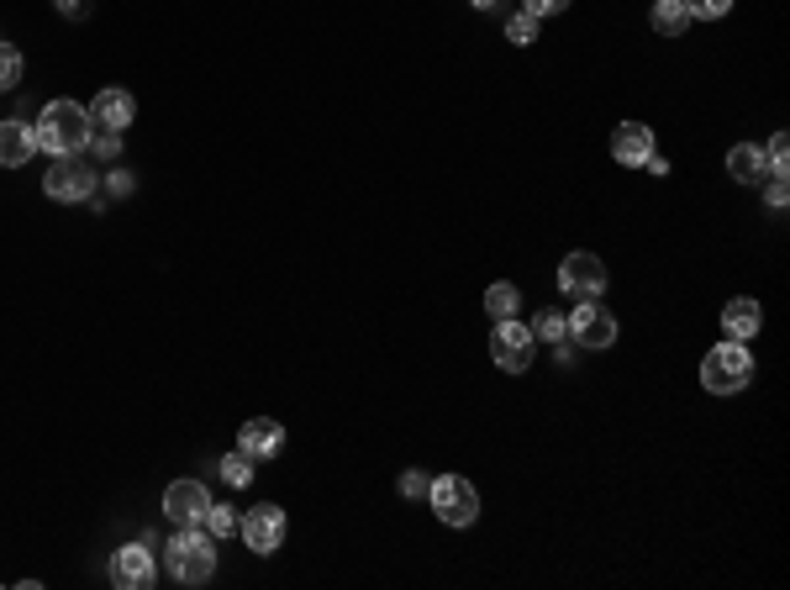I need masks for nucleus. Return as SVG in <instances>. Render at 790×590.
Segmentation results:
<instances>
[{
  "mask_svg": "<svg viewBox=\"0 0 790 590\" xmlns=\"http://www.w3.org/2000/svg\"><path fill=\"white\" fill-rule=\"evenodd\" d=\"M38 132V148H48L53 159L59 153H84L90 138H96V127H90V111L80 101H48L42 106V122L32 127Z\"/></svg>",
  "mask_w": 790,
  "mask_h": 590,
  "instance_id": "f257e3e1",
  "label": "nucleus"
},
{
  "mask_svg": "<svg viewBox=\"0 0 790 590\" xmlns=\"http://www.w3.org/2000/svg\"><path fill=\"white\" fill-rule=\"evenodd\" d=\"M217 574V538L196 522V528H180L174 543H169V580L180 586H206Z\"/></svg>",
  "mask_w": 790,
  "mask_h": 590,
  "instance_id": "f03ea898",
  "label": "nucleus"
},
{
  "mask_svg": "<svg viewBox=\"0 0 790 590\" xmlns=\"http://www.w3.org/2000/svg\"><path fill=\"white\" fill-rule=\"evenodd\" d=\"M753 380V359H749V343H717L701 359V386L711 390V396H738V390Z\"/></svg>",
  "mask_w": 790,
  "mask_h": 590,
  "instance_id": "7ed1b4c3",
  "label": "nucleus"
},
{
  "mask_svg": "<svg viewBox=\"0 0 790 590\" xmlns=\"http://www.w3.org/2000/svg\"><path fill=\"white\" fill-rule=\"evenodd\" d=\"M96 184H101V169L84 159V153H59L53 169L42 174V190L53 201H96Z\"/></svg>",
  "mask_w": 790,
  "mask_h": 590,
  "instance_id": "20e7f679",
  "label": "nucleus"
},
{
  "mask_svg": "<svg viewBox=\"0 0 790 590\" xmlns=\"http://www.w3.org/2000/svg\"><path fill=\"white\" fill-rule=\"evenodd\" d=\"M427 501H432V511L443 517L448 528H469V522L480 517V490L469 486L464 474H438V480L427 486Z\"/></svg>",
  "mask_w": 790,
  "mask_h": 590,
  "instance_id": "39448f33",
  "label": "nucleus"
},
{
  "mask_svg": "<svg viewBox=\"0 0 790 590\" xmlns=\"http://www.w3.org/2000/svg\"><path fill=\"white\" fill-rule=\"evenodd\" d=\"M532 332H527L522 322H511V317H501L496 322V332H490V359L501 369H511V374H527L532 369Z\"/></svg>",
  "mask_w": 790,
  "mask_h": 590,
  "instance_id": "423d86ee",
  "label": "nucleus"
},
{
  "mask_svg": "<svg viewBox=\"0 0 790 590\" xmlns=\"http://www.w3.org/2000/svg\"><path fill=\"white\" fill-rule=\"evenodd\" d=\"M564 322H569V338H574L580 348H611L617 343V317H611L596 296L574 306V317H564Z\"/></svg>",
  "mask_w": 790,
  "mask_h": 590,
  "instance_id": "0eeeda50",
  "label": "nucleus"
},
{
  "mask_svg": "<svg viewBox=\"0 0 790 590\" xmlns=\"http://www.w3.org/2000/svg\"><path fill=\"white\" fill-rule=\"evenodd\" d=\"M559 290H564V296H580V301L601 296V290H607V264H601L596 253H564V264H559Z\"/></svg>",
  "mask_w": 790,
  "mask_h": 590,
  "instance_id": "6e6552de",
  "label": "nucleus"
},
{
  "mask_svg": "<svg viewBox=\"0 0 790 590\" xmlns=\"http://www.w3.org/2000/svg\"><path fill=\"white\" fill-rule=\"evenodd\" d=\"M132 117H138V101L127 96L122 84H106L101 96L90 101V127H96V132H111V138H122L127 127H132Z\"/></svg>",
  "mask_w": 790,
  "mask_h": 590,
  "instance_id": "1a4fd4ad",
  "label": "nucleus"
},
{
  "mask_svg": "<svg viewBox=\"0 0 790 590\" xmlns=\"http://www.w3.org/2000/svg\"><path fill=\"white\" fill-rule=\"evenodd\" d=\"M153 574H159V564H153L148 543H127V549L111 553V586L117 590H148Z\"/></svg>",
  "mask_w": 790,
  "mask_h": 590,
  "instance_id": "9d476101",
  "label": "nucleus"
},
{
  "mask_svg": "<svg viewBox=\"0 0 790 590\" xmlns=\"http://www.w3.org/2000/svg\"><path fill=\"white\" fill-rule=\"evenodd\" d=\"M206 507H211V490L201 480H174V486L163 490V511H169L174 528H196L206 517Z\"/></svg>",
  "mask_w": 790,
  "mask_h": 590,
  "instance_id": "9b49d317",
  "label": "nucleus"
},
{
  "mask_svg": "<svg viewBox=\"0 0 790 590\" xmlns=\"http://www.w3.org/2000/svg\"><path fill=\"white\" fill-rule=\"evenodd\" d=\"M238 532L253 553H274L284 543V511L280 507H253L248 517H238Z\"/></svg>",
  "mask_w": 790,
  "mask_h": 590,
  "instance_id": "f8f14e48",
  "label": "nucleus"
},
{
  "mask_svg": "<svg viewBox=\"0 0 790 590\" xmlns=\"http://www.w3.org/2000/svg\"><path fill=\"white\" fill-rule=\"evenodd\" d=\"M653 153V127L643 122H622L611 132V159L622 163V169H643V159Z\"/></svg>",
  "mask_w": 790,
  "mask_h": 590,
  "instance_id": "ddd939ff",
  "label": "nucleus"
},
{
  "mask_svg": "<svg viewBox=\"0 0 790 590\" xmlns=\"http://www.w3.org/2000/svg\"><path fill=\"white\" fill-rule=\"evenodd\" d=\"M280 443H284V428L269 422V417H253V422H243V432H238V448H243L253 464L269 459V453H280Z\"/></svg>",
  "mask_w": 790,
  "mask_h": 590,
  "instance_id": "4468645a",
  "label": "nucleus"
},
{
  "mask_svg": "<svg viewBox=\"0 0 790 590\" xmlns=\"http://www.w3.org/2000/svg\"><path fill=\"white\" fill-rule=\"evenodd\" d=\"M759 327H764V311H759V301L738 296V301L722 306V332H728L732 343H749V338H759Z\"/></svg>",
  "mask_w": 790,
  "mask_h": 590,
  "instance_id": "2eb2a0df",
  "label": "nucleus"
},
{
  "mask_svg": "<svg viewBox=\"0 0 790 590\" xmlns=\"http://www.w3.org/2000/svg\"><path fill=\"white\" fill-rule=\"evenodd\" d=\"M38 153V132L27 122H0V169H21Z\"/></svg>",
  "mask_w": 790,
  "mask_h": 590,
  "instance_id": "dca6fc26",
  "label": "nucleus"
},
{
  "mask_svg": "<svg viewBox=\"0 0 790 590\" xmlns=\"http://www.w3.org/2000/svg\"><path fill=\"white\" fill-rule=\"evenodd\" d=\"M728 169H732V180H738V184H759L764 174H770V169H764V148H759V143H738V148H732Z\"/></svg>",
  "mask_w": 790,
  "mask_h": 590,
  "instance_id": "f3484780",
  "label": "nucleus"
},
{
  "mask_svg": "<svg viewBox=\"0 0 790 590\" xmlns=\"http://www.w3.org/2000/svg\"><path fill=\"white\" fill-rule=\"evenodd\" d=\"M653 32L659 38H680L690 27V11H686V0H653Z\"/></svg>",
  "mask_w": 790,
  "mask_h": 590,
  "instance_id": "a211bd4d",
  "label": "nucleus"
},
{
  "mask_svg": "<svg viewBox=\"0 0 790 590\" xmlns=\"http://www.w3.org/2000/svg\"><path fill=\"white\" fill-rule=\"evenodd\" d=\"M527 332H532V343H564V338H569V322L559 317V311H538Z\"/></svg>",
  "mask_w": 790,
  "mask_h": 590,
  "instance_id": "6ab92c4d",
  "label": "nucleus"
},
{
  "mask_svg": "<svg viewBox=\"0 0 790 590\" xmlns=\"http://www.w3.org/2000/svg\"><path fill=\"white\" fill-rule=\"evenodd\" d=\"M517 301H522V296H517L511 280H496V286L486 290V311L496 317V322H501V317H517Z\"/></svg>",
  "mask_w": 790,
  "mask_h": 590,
  "instance_id": "aec40b11",
  "label": "nucleus"
},
{
  "mask_svg": "<svg viewBox=\"0 0 790 590\" xmlns=\"http://www.w3.org/2000/svg\"><path fill=\"white\" fill-rule=\"evenodd\" d=\"M201 528L211 532V538H232V532H238V511L211 501V507H206V517H201Z\"/></svg>",
  "mask_w": 790,
  "mask_h": 590,
  "instance_id": "412c9836",
  "label": "nucleus"
},
{
  "mask_svg": "<svg viewBox=\"0 0 790 590\" xmlns=\"http://www.w3.org/2000/svg\"><path fill=\"white\" fill-rule=\"evenodd\" d=\"M222 480H227L232 490H243L248 480H253V459H248L243 448H238V453H227V459H222Z\"/></svg>",
  "mask_w": 790,
  "mask_h": 590,
  "instance_id": "4be33fe9",
  "label": "nucleus"
},
{
  "mask_svg": "<svg viewBox=\"0 0 790 590\" xmlns=\"http://www.w3.org/2000/svg\"><path fill=\"white\" fill-rule=\"evenodd\" d=\"M21 84V53L11 42H0V90H17Z\"/></svg>",
  "mask_w": 790,
  "mask_h": 590,
  "instance_id": "5701e85b",
  "label": "nucleus"
},
{
  "mask_svg": "<svg viewBox=\"0 0 790 590\" xmlns=\"http://www.w3.org/2000/svg\"><path fill=\"white\" fill-rule=\"evenodd\" d=\"M690 21H722L732 11V0H686Z\"/></svg>",
  "mask_w": 790,
  "mask_h": 590,
  "instance_id": "b1692460",
  "label": "nucleus"
},
{
  "mask_svg": "<svg viewBox=\"0 0 790 590\" xmlns=\"http://www.w3.org/2000/svg\"><path fill=\"white\" fill-rule=\"evenodd\" d=\"M786 163H790V143H786V132H774L770 148H764V169H770V174H786Z\"/></svg>",
  "mask_w": 790,
  "mask_h": 590,
  "instance_id": "393cba45",
  "label": "nucleus"
},
{
  "mask_svg": "<svg viewBox=\"0 0 790 590\" xmlns=\"http://www.w3.org/2000/svg\"><path fill=\"white\" fill-rule=\"evenodd\" d=\"M507 38H511V42H517V48H527V42L538 38V21L527 17V11H517V17H511V21H507Z\"/></svg>",
  "mask_w": 790,
  "mask_h": 590,
  "instance_id": "a878e982",
  "label": "nucleus"
},
{
  "mask_svg": "<svg viewBox=\"0 0 790 590\" xmlns=\"http://www.w3.org/2000/svg\"><path fill=\"white\" fill-rule=\"evenodd\" d=\"M522 11L532 21H543V17H559V11H569V0H522Z\"/></svg>",
  "mask_w": 790,
  "mask_h": 590,
  "instance_id": "bb28decb",
  "label": "nucleus"
},
{
  "mask_svg": "<svg viewBox=\"0 0 790 590\" xmlns=\"http://www.w3.org/2000/svg\"><path fill=\"white\" fill-rule=\"evenodd\" d=\"M764 201L774 206V211H786L790 190H786V174H764Z\"/></svg>",
  "mask_w": 790,
  "mask_h": 590,
  "instance_id": "cd10ccee",
  "label": "nucleus"
},
{
  "mask_svg": "<svg viewBox=\"0 0 790 590\" xmlns=\"http://www.w3.org/2000/svg\"><path fill=\"white\" fill-rule=\"evenodd\" d=\"M427 486H432V480H427V474H417V469H406V474H401V496H427Z\"/></svg>",
  "mask_w": 790,
  "mask_h": 590,
  "instance_id": "c85d7f7f",
  "label": "nucleus"
},
{
  "mask_svg": "<svg viewBox=\"0 0 790 590\" xmlns=\"http://www.w3.org/2000/svg\"><path fill=\"white\" fill-rule=\"evenodd\" d=\"M117 143H122V138H111V132H101V138H96V153H101V159H117Z\"/></svg>",
  "mask_w": 790,
  "mask_h": 590,
  "instance_id": "c756f323",
  "label": "nucleus"
},
{
  "mask_svg": "<svg viewBox=\"0 0 790 590\" xmlns=\"http://www.w3.org/2000/svg\"><path fill=\"white\" fill-rule=\"evenodd\" d=\"M106 184H111V196H127V190H132V174H127V169H117Z\"/></svg>",
  "mask_w": 790,
  "mask_h": 590,
  "instance_id": "7c9ffc66",
  "label": "nucleus"
},
{
  "mask_svg": "<svg viewBox=\"0 0 790 590\" xmlns=\"http://www.w3.org/2000/svg\"><path fill=\"white\" fill-rule=\"evenodd\" d=\"M59 11L63 17H84V11H90V0H59Z\"/></svg>",
  "mask_w": 790,
  "mask_h": 590,
  "instance_id": "2f4dec72",
  "label": "nucleus"
},
{
  "mask_svg": "<svg viewBox=\"0 0 790 590\" xmlns=\"http://www.w3.org/2000/svg\"><path fill=\"white\" fill-rule=\"evenodd\" d=\"M469 6H474V11H490V6H496V0H469Z\"/></svg>",
  "mask_w": 790,
  "mask_h": 590,
  "instance_id": "473e14b6",
  "label": "nucleus"
}]
</instances>
